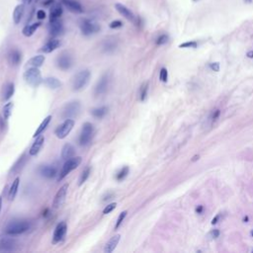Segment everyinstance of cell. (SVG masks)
<instances>
[{
  "instance_id": "obj_1",
  "label": "cell",
  "mask_w": 253,
  "mask_h": 253,
  "mask_svg": "<svg viewBox=\"0 0 253 253\" xmlns=\"http://www.w3.org/2000/svg\"><path fill=\"white\" fill-rule=\"evenodd\" d=\"M30 229V224L26 220H16L10 223L6 227L5 232L8 235H19Z\"/></svg>"
},
{
  "instance_id": "obj_2",
  "label": "cell",
  "mask_w": 253,
  "mask_h": 253,
  "mask_svg": "<svg viewBox=\"0 0 253 253\" xmlns=\"http://www.w3.org/2000/svg\"><path fill=\"white\" fill-rule=\"evenodd\" d=\"M82 161V157L81 156H73L71 158H69L67 159L65 164H63V166L61 168V171L59 175V178L58 180L59 181H61L65 177H66L69 173H70L72 170L76 169Z\"/></svg>"
},
{
  "instance_id": "obj_3",
  "label": "cell",
  "mask_w": 253,
  "mask_h": 253,
  "mask_svg": "<svg viewBox=\"0 0 253 253\" xmlns=\"http://www.w3.org/2000/svg\"><path fill=\"white\" fill-rule=\"evenodd\" d=\"M24 79L33 87H38L42 83V74L39 67H31L24 72Z\"/></svg>"
},
{
  "instance_id": "obj_4",
  "label": "cell",
  "mask_w": 253,
  "mask_h": 253,
  "mask_svg": "<svg viewBox=\"0 0 253 253\" xmlns=\"http://www.w3.org/2000/svg\"><path fill=\"white\" fill-rule=\"evenodd\" d=\"M90 76H91V73L89 70H87V69L79 71L75 75V77L73 79V83H72L73 90L79 91L81 89H83V88H85L90 80Z\"/></svg>"
},
{
  "instance_id": "obj_5",
  "label": "cell",
  "mask_w": 253,
  "mask_h": 253,
  "mask_svg": "<svg viewBox=\"0 0 253 253\" xmlns=\"http://www.w3.org/2000/svg\"><path fill=\"white\" fill-rule=\"evenodd\" d=\"M94 135V126L91 123L86 122L82 126L81 132L79 136V143L80 145H85L89 144L92 141V137Z\"/></svg>"
},
{
  "instance_id": "obj_6",
  "label": "cell",
  "mask_w": 253,
  "mask_h": 253,
  "mask_svg": "<svg viewBox=\"0 0 253 253\" xmlns=\"http://www.w3.org/2000/svg\"><path fill=\"white\" fill-rule=\"evenodd\" d=\"M80 112V103L79 101H71L67 103L62 110L61 116L63 119H72L76 117Z\"/></svg>"
},
{
  "instance_id": "obj_7",
  "label": "cell",
  "mask_w": 253,
  "mask_h": 253,
  "mask_svg": "<svg viewBox=\"0 0 253 253\" xmlns=\"http://www.w3.org/2000/svg\"><path fill=\"white\" fill-rule=\"evenodd\" d=\"M73 126H74L73 120L72 119H65V121L61 125H59L54 132L56 137L59 138V140L65 138L69 135V132H71V130L73 129Z\"/></svg>"
},
{
  "instance_id": "obj_8",
  "label": "cell",
  "mask_w": 253,
  "mask_h": 253,
  "mask_svg": "<svg viewBox=\"0 0 253 253\" xmlns=\"http://www.w3.org/2000/svg\"><path fill=\"white\" fill-rule=\"evenodd\" d=\"M80 30H81V33L84 36H90L94 33H97L100 30V27L96 23H94L91 20L83 19V20L80 22Z\"/></svg>"
},
{
  "instance_id": "obj_9",
  "label": "cell",
  "mask_w": 253,
  "mask_h": 253,
  "mask_svg": "<svg viewBox=\"0 0 253 253\" xmlns=\"http://www.w3.org/2000/svg\"><path fill=\"white\" fill-rule=\"evenodd\" d=\"M67 190H68V184L62 185L58 192H56L54 201H53V208L54 209H59L63 205L66 198V194H67Z\"/></svg>"
},
{
  "instance_id": "obj_10",
  "label": "cell",
  "mask_w": 253,
  "mask_h": 253,
  "mask_svg": "<svg viewBox=\"0 0 253 253\" xmlns=\"http://www.w3.org/2000/svg\"><path fill=\"white\" fill-rule=\"evenodd\" d=\"M109 83H110V75L108 73H105L103 76L99 79L96 86H95V89H94L95 95H96V96H100V95L104 94L107 91V89H108Z\"/></svg>"
},
{
  "instance_id": "obj_11",
  "label": "cell",
  "mask_w": 253,
  "mask_h": 253,
  "mask_svg": "<svg viewBox=\"0 0 253 253\" xmlns=\"http://www.w3.org/2000/svg\"><path fill=\"white\" fill-rule=\"evenodd\" d=\"M67 230V225L65 221H61L58 225H56L55 230L54 231V236H53V244H56L59 241H61L62 238L65 237V233Z\"/></svg>"
},
{
  "instance_id": "obj_12",
  "label": "cell",
  "mask_w": 253,
  "mask_h": 253,
  "mask_svg": "<svg viewBox=\"0 0 253 253\" xmlns=\"http://www.w3.org/2000/svg\"><path fill=\"white\" fill-rule=\"evenodd\" d=\"M115 8L117 9V11L119 12L120 14L126 19V20H129V21L135 23V24H137V19L135 16V14L132 13V12L128 7H126L125 5H123L121 3H116L115 4Z\"/></svg>"
},
{
  "instance_id": "obj_13",
  "label": "cell",
  "mask_w": 253,
  "mask_h": 253,
  "mask_svg": "<svg viewBox=\"0 0 253 253\" xmlns=\"http://www.w3.org/2000/svg\"><path fill=\"white\" fill-rule=\"evenodd\" d=\"M56 65L61 70H67L72 65V58L68 54H61L56 59Z\"/></svg>"
},
{
  "instance_id": "obj_14",
  "label": "cell",
  "mask_w": 253,
  "mask_h": 253,
  "mask_svg": "<svg viewBox=\"0 0 253 253\" xmlns=\"http://www.w3.org/2000/svg\"><path fill=\"white\" fill-rule=\"evenodd\" d=\"M17 246V241L14 238L4 237L0 240V251L10 252L14 251Z\"/></svg>"
},
{
  "instance_id": "obj_15",
  "label": "cell",
  "mask_w": 253,
  "mask_h": 253,
  "mask_svg": "<svg viewBox=\"0 0 253 253\" xmlns=\"http://www.w3.org/2000/svg\"><path fill=\"white\" fill-rule=\"evenodd\" d=\"M61 3L72 13L80 14L83 12V8H82L81 4L76 0H61Z\"/></svg>"
},
{
  "instance_id": "obj_16",
  "label": "cell",
  "mask_w": 253,
  "mask_h": 253,
  "mask_svg": "<svg viewBox=\"0 0 253 253\" xmlns=\"http://www.w3.org/2000/svg\"><path fill=\"white\" fill-rule=\"evenodd\" d=\"M63 33V25L59 19L49 21V34L53 37H58Z\"/></svg>"
},
{
  "instance_id": "obj_17",
  "label": "cell",
  "mask_w": 253,
  "mask_h": 253,
  "mask_svg": "<svg viewBox=\"0 0 253 253\" xmlns=\"http://www.w3.org/2000/svg\"><path fill=\"white\" fill-rule=\"evenodd\" d=\"M44 142H45V137L44 136H39V137H37L36 138V141L35 142L32 144V147L29 150V154L31 156H35L37 155L38 153L40 152V150L43 147V144Z\"/></svg>"
},
{
  "instance_id": "obj_18",
  "label": "cell",
  "mask_w": 253,
  "mask_h": 253,
  "mask_svg": "<svg viewBox=\"0 0 253 253\" xmlns=\"http://www.w3.org/2000/svg\"><path fill=\"white\" fill-rule=\"evenodd\" d=\"M40 173L46 178H54L58 175V170L54 166L52 165H43L40 168Z\"/></svg>"
},
{
  "instance_id": "obj_19",
  "label": "cell",
  "mask_w": 253,
  "mask_h": 253,
  "mask_svg": "<svg viewBox=\"0 0 253 253\" xmlns=\"http://www.w3.org/2000/svg\"><path fill=\"white\" fill-rule=\"evenodd\" d=\"M60 46V41L58 40V39H52L49 40L45 46H44L42 49H41V52L45 53V54H49L54 52V49H56L58 48H59Z\"/></svg>"
},
{
  "instance_id": "obj_20",
  "label": "cell",
  "mask_w": 253,
  "mask_h": 253,
  "mask_svg": "<svg viewBox=\"0 0 253 253\" xmlns=\"http://www.w3.org/2000/svg\"><path fill=\"white\" fill-rule=\"evenodd\" d=\"M120 239H121V235H116L112 236L109 239V241L106 243L105 248H104V252L105 253H111V252H113L114 250L116 249L117 245H118V243L120 241Z\"/></svg>"
},
{
  "instance_id": "obj_21",
  "label": "cell",
  "mask_w": 253,
  "mask_h": 253,
  "mask_svg": "<svg viewBox=\"0 0 253 253\" xmlns=\"http://www.w3.org/2000/svg\"><path fill=\"white\" fill-rule=\"evenodd\" d=\"M75 154V148L71 143H65L61 149V158L63 160H67L73 157Z\"/></svg>"
},
{
  "instance_id": "obj_22",
  "label": "cell",
  "mask_w": 253,
  "mask_h": 253,
  "mask_svg": "<svg viewBox=\"0 0 253 253\" xmlns=\"http://www.w3.org/2000/svg\"><path fill=\"white\" fill-rule=\"evenodd\" d=\"M45 55H42V54H39V55H36L34 58H32L28 60L26 66H30V67H40L43 65V63L45 62Z\"/></svg>"
},
{
  "instance_id": "obj_23",
  "label": "cell",
  "mask_w": 253,
  "mask_h": 253,
  "mask_svg": "<svg viewBox=\"0 0 253 253\" xmlns=\"http://www.w3.org/2000/svg\"><path fill=\"white\" fill-rule=\"evenodd\" d=\"M62 7L60 4H54L49 12V21H54L56 19H59L62 15Z\"/></svg>"
},
{
  "instance_id": "obj_24",
  "label": "cell",
  "mask_w": 253,
  "mask_h": 253,
  "mask_svg": "<svg viewBox=\"0 0 253 253\" xmlns=\"http://www.w3.org/2000/svg\"><path fill=\"white\" fill-rule=\"evenodd\" d=\"M24 11H25V5L24 4H19L15 7L14 12H13V20H14V23L16 25H18L21 22L22 17L24 15Z\"/></svg>"
},
{
  "instance_id": "obj_25",
  "label": "cell",
  "mask_w": 253,
  "mask_h": 253,
  "mask_svg": "<svg viewBox=\"0 0 253 253\" xmlns=\"http://www.w3.org/2000/svg\"><path fill=\"white\" fill-rule=\"evenodd\" d=\"M21 53L18 49H12L8 54V60L12 65H18L21 61Z\"/></svg>"
},
{
  "instance_id": "obj_26",
  "label": "cell",
  "mask_w": 253,
  "mask_h": 253,
  "mask_svg": "<svg viewBox=\"0 0 253 253\" xmlns=\"http://www.w3.org/2000/svg\"><path fill=\"white\" fill-rule=\"evenodd\" d=\"M15 92V85L13 83H8L4 87L3 92H2V100L3 101H8Z\"/></svg>"
},
{
  "instance_id": "obj_27",
  "label": "cell",
  "mask_w": 253,
  "mask_h": 253,
  "mask_svg": "<svg viewBox=\"0 0 253 253\" xmlns=\"http://www.w3.org/2000/svg\"><path fill=\"white\" fill-rule=\"evenodd\" d=\"M40 26H41V23L40 22L34 23V24H32V25H27V26H25V28L23 29L22 33H23V35L25 37H31L38 30V28H39Z\"/></svg>"
},
{
  "instance_id": "obj_28",
  "label": "cell",
  "mask_w": 253,
  "mask_h": 253,
  "mask_svg": "<svg viewBox=\"0 0 253 253\" xmlns=\"http://www.w3.org/2000/svg\"><path fill=\"white\" fill-rule=\"evenodd\" d=\"M50 121H52V116H48L47 118L44 119V121L41 123V125L39 126V128L37 129V131L35 132V134H34V137H39L41 136L44 132H45V130L47 129V126H49V124L50 123Z\"/></svg>"
},
{
  "instance_id": "obj_29",
  "label": "cell",
  "mask_w": 253,
  "mask_h": 253,
  "mask_svg": "<svg viewBox=\"0 0 253 253\" xmlns=\"http://www.w3.org/2000/svg\"><path fill=\"white\" fill-rule=\"evenodd\" d=\"M19 184H20V178L17 177V178L13 181V183H12V185L10 187V190H9V193H8V198H9L10 201H13L15 199L16 195H17V192H18Z\"/></svg>"
},
{
  "instance_id": "obj_30",
  "label": "cell",
  "mask_w": 253,
  "mask_h": 253,
  "mask_svg": "<svg viewBox=\"0 0 253 253\" xmlns=\"http://www.w3.org/2000/svg\"><path fill=\"white\" fill-rule=\"evenodd\" d=\"M44 82L50 89H58L61 86V82L55 77H47L44 80Z\"/></svg>"
},
{
  "instance_id": "obj_31",
  "label": "cell",
  "mask_w": 253,
  "mask_h": 253,
  "mask_svg": "<svg viewBox=\"0 0 253 253\" xmlns=\"http://www.w3.org/2000/svg\"><path fill=\"white\" fill-rule=\"evenodd\" d=\"M107 112H108V108H107V107H105V106H103V107H99V108L93 109L91 113H92V115L95 118L101 119V118H103L106 115Z\"/></svg>"
},
{
  "instance_id": "obj_32",
  "label": "cell",
  "mask_w": 253,
  "mask_h": 253,
  "mask_svg": "<svg viewBox=\"0 0 253 253\" xmlns=\"http://www.w3.org/2000/svg\"><path fill=\"white\" fill-rule=\"evenodd\" d=\"M12 110H13V103H12V102H8L7 104L4 105L3 111H2L4 120H6V121H7V120H9L11 114H12Z\"/></svg>"
},
{
  "instance_id": "obj_33",
  "label": "cell",
  "mask_w": 253,
  "mask_h": 253,
  "mask_svg": "<svg viewBox=\"0 0 253 253\" xmlns=\"http://www.w3.org/2000/svg\"><path fill=\"white\" fill-rule=\"evenodd\" d=\"M90 171H91L90 167H86L83 171H82L80 177H79V181H78V185L79 186L83 185L85 183V181L88 179V177H89V175H90Z\"/></svg>"
},
{
  "instance_id": "obj_34",
  "label": "cell",
  "mask_w": 253,
  "mask_h": 253,
  "mask_svg": "<svg viewBox=\"0 0 253 253\" xmlns=\"http://www.w3.org/2000/svg\"><path fill=\"white\" fill-rule=\"evenodd\" d=\"M129 167L128 166H125V167H123L121 170H120V171L118 172V174L116 175V178H117V180H119V181H122V180H124L126 176H128V174H129Z\"/></svg>"
},
{
  "instance_id": "obj_35",
  "label": "cell",
  "mask_w": 253,
  "mask_h": 253,
  "mask_svg": "<svg viewBox=\"0 0 253 253\" xmlns=\"http://www.w3.org/2000/svg\"><path fill=\"white\" fill-rule=\"evenodd\" d=\"M147 92H148V83L142 84V86L141 87V90H140V98H141V101H144L147 99Z\"/></svg>"
},
{
  "instance_id": "obj_36",
  "label": "cell",
  "mask_w": 253,
  "mask_h": 253,
  "mask_svg": "<svg viewBox=\"0 0 253 253\" xmlns=\"http://www.w3.org/2000/svg\"><path fill=\"white\" fill-rule=\"evenodd\" d=\"M126 214H128V212H126V211H124V212H122L121 214H119V218H118L117 223H116V225H115V230H118L119 227H120V225H121L123 224V221H124L125 218L126 217Z\"/></svg>"
},
{
  "instance_id": "obj_37",
  "label": "cell",
  "mask_w": 253,
  "mask_h": 253,
  "mask_svg": "<svg viewBox=\"0 0 253 253\" xmlns=\"http://www.w3.org/2000/svg\"><path fill=\"white\" fill-rule=\"evenodd\" d=\"M116 207H117V203H111V204H109V205H107V206L105 207V209L103 210V214H110L111 212H113L114 210H115Z\"/></svg>"
},
{
  "instance_id": "obj_38",
  "label": "cell",
  "mask_w": 253,
  "mask_h": 253,
  "mask_svg": "<svg viewBox=\"0 0 253 253\" xmlns=\"http://www.w3.org/2000/svg\"><path fill=\"white\" fill-rule=\"evenodd\" d=\"M167 42H168V36L167 35H161L157 38L156 45L161 46V45H164V44H166Z\"/></svg>"
},
{
  "instance_id": "obj_39",
  "label": "cell",
  "mask_w": 253,
  "mask_h": 253,
  "mask_svg": "<svg viewBox=\"0 0 253 253\" xmlns=\"http://www.w3.org/2000/svg\"><path fill=\"white\" fill-rule=\"evenodd\" d=\"M167 78H168L167 69L163 67V68H161L160 73H159V79H160L162 82H166V81H167Z\"/></svg>"
},
{
  "instance_id": "obj_40",
  "label": "cell",
  "mask_w": 253,
  "mask_h": 253,
  "mask_svg": "<svg viewBox=\"0 0 253 253\" xmlns=\"http://www.w3.org/2000/svg\"><path fill=\"white\" fill-rule=\"evenodd\" d=\"M198 44L196 42H186V43H183L181 45H179V48H197Z\"/></svg>"
},
{
  "instance_id": "obj_41",
  "label": "cell",
  "mask_w": 253,
  "mask_h": 253,
  "mask_svg": "<svg viewBox=\"0 0 253 253\" xmlns=\"http://www.w3.org/2000/svg\"><path fill=\"white\" fill-rule=\"evenodd\" d=\"M123 26V22L120 20H115L110 23V28L111 29H119Z\"/></svg>"
},
{
  "instance_id": "obj_42",
  "label": "cell",
  "mask_w": 253,
  "mask_h": 253,
  "mask_svg": "<svg viewBox=\"0 0 253 253\" xmlns=\"http://www.w3.org/2000/svg\"><path fill=\"white\" fill-rule=\"evenodd\" d=\"M37 18L39 19V20H44V19L46 18V12L44 10H39L37 12Z\"/></svg>"
},
{
  "instance_id": "obj_43",
  "label": "cell",
  "mask_w": 253,
  "mask_h": 253,
  "mask_svg": "<svg viewBox=\"0 0 253 253\" xmlns=\"http://www.w3.org/2000/svg\"><path fill=\"white\" fill-rule=\"evenodd\" d=\"M116 45L114 43H110V42H107L106 43V45H105V49L107 50H113L114 49H115Z\"/></svg>"
},
{
  "instance_id": "obj_44",
  "label": "cell",
  "mask_w": 253,
  "mask_h": 253,
  "mask_svg": "<svg viewBox=\"0 0 253 253\" xmlns=\"http://www.w3.org/2000/svg\"><path fill=\"white\" fill-rule=\"evenodd\" d=\"M210 67L213 69L214 71H219V62H214V63H211L210 65Z\"/></svg>"
},
{
  "instance_id": "obj_45",
  "label": "cell",
  "mask_w": 253,
  "mask_h": 253,
  "mask_svg": "<svg viewBox=\"0 0 253 253\" xmlns=\"http://www.w3.org/2000/svg\"><path fill=\"white\" fill-rule=\"evenodd\" d=\"M220 115V111L219 110H216V111H214L213 113V116H212V119H213V121H217V120L219 119Z\"/></svg>"
},
{
  "instance_id": "obj_46",
  "label": "cell",
  "mask_w": 253,
  "mask_h": 253,
  "mask_svg": "<svg viewBox=\"0 0 253 253\" xmlns=\"http://www.w3.org/2000/svg\"><path fill=\"white\" fill-rule=\"evenodd\" d=\"M211 235H212V236H213L214 238H218V237L219 236V230H214L211 232Z\"/></svg>"
},
{
  "instance_id": "obj_47",
  "label": "cell",
  "mask_w": 253,
  "mask_h": 253,
  "mask_svg": "<svg viewBox=\"0 0 253 253\" xmlns=\"http://www.w3.org/2000/svg\"><path fill=\"white\" fill-rule=\"evenodd\" d=\"M54 2V0H45V1L43 2V5L44 6H49V5H52Z\"/></svg>"
},
{
  "instance_id": "obj_48",
  "label": "cell",
  "mask_w": 253,
  "mask_h": 253,
  "mask_svg": "<svg viewBox=\"0 0 253 253\" xmlns=\"http://www.w3.org/2000/svg\"><path fill=\"white\" fill-rule=\"evenodd\" d=\"M204 211V207L203 206H198L197 208H196V213L197 214H202Z\"/></svg>"
},
{
  "instance_id": "obj_49",
  "label": "cell",
  "mask_w": 253,
  "mask_h": 253,
  "mask_svg": "<svg viewBox=\"0 0 253 253\" xmlns=\"http://www.w3.org/2000/svg\"><path fill=\"white\" fill-rule=\"evenodd\" d=\"M219 219V216L218 214V216H216V217H214V218L213 219V220H212V225H216V224L218 223Z\"/></svg>"
},
{
  "instance_id": "obj_50",
  "label": "cell",
  "mask_w": 253,
  "mask_h": 253,
  "mask_svg": "<svg viewBox=\"0 0 253 253\" xmlns=\"http://www.w3.org/2000/svg\"><path fill=\"white\" fill-rule=\"evenodd\" d=\"M199 158H200V156L196 154V155H194V156H193V158H192L191 160H192V162H195V161H197V160L199 159Z\"/></svg>"
},
{
  "instance_id": "obj_51",
  "label": "cell",
  "mask_w": 253,
  "mask_h": 253,
  "mask_svg": "<svg viewBox=\"0 0 253 253\" xmlns=\"http://www.w3.org/2000/svg\"><path fill=\"white\" fill-rule=\"evenodd\" d=\"M247 58H249V59H252L253 58V50H249V52L247 53Z\"/></svg>"
},
{
  "instance_id": "obj_52",
  "label": "cell",
  "mask_w": 253,
  "mask_h": 253,
  "mask_svg": "<svg viewBox=\"0 0 253 253\" xmlns=\"http://www.w3.org/2000/svg\"><path fill=\"white\" fill-rule=\"evenodd\" d=\"M23 2H24L25 4H30V3L32 2V0H23Z\"/></svg>"
},
{
  "instance_id": "obj_53",
  "label": "cell",
  "mask_w": 253,
  "mask_h": 253,
  "mask_svg": "<svg viewBox=\"0 0 253 253\" xmlns=\"http://www.w3.org/2000/svg\"><path fill=\"white\" fill-rule=\"evenodd\" d=\"M2 209V197H0V212H1Z\"/></svg>"
},
{
  "instance_id": "obj_54",
  "label": "cell",
  "mask_w": 253,
  "mask_h": 253,
  "mask_svg": "<svg viewBox=\"0 0 253 253\" xmlns=\"http://www.w3.org/2000/svg\"><path fill=\"white\" fill-rule=\"evenodd\" d=\"M243 221H244V223H247V221H248V217L247 216L243 218Z\"/></svg>"
},
{
  "instance_id": "obj_55",
  "label": "cell",
  "mask_w": 253,
  "mask_h": 253,
  "mask_svg": "<svg viewBox=\"0 0 253 253\" xmlns=\"http://www.w3.org/2000/svg\"><path fill=\"white\" fill-rule=\"evenodd\" d=\"M252 1V0H245V2H248V3H250Z\"/></svg>"
},
{
  "instance_id": "obj_56",
  "label": "cell",
  "mask_w": 253,
  "mask_h": 253,
  "mask_svg": "<svg viewBox=\"0 0 253 253\" xmlns=\"http://www.w3.org/2000/svg\"><path fill=\"white\" fill-rule=\"evenodd\" d=\"M250 233H251V235H252V236H253V230H251V232H250Z\"/></svg>"
},
{
  "instance_id": "obj_57",
  "label": "cell",
  "mask_w": 253,
  "mask_h": 253,
  "mask_svg": "<svg viewBox=\"0 0 253 253\" xmlns=\"http://www.w3.org/2000/svg\"><path fill=\"white\" fill-rule=\"evenodd\" d=\"M194 1H196V0H194Z\"/></svg>"
},
{
  "instance_id": "obj_58",
  "label": "cell",
  "mask_w": 253,
  "mask_h": 253,
  "mask_svg": "<svg viewBox=\"0 0 253 253\" xmlns=\"http://www.w3.org/2000/svg\"><path fill=\"white\" fill-rule=\"evenodd\" d=\"M252 251H253V250H252Z\"/></svg>"
}]
</instances>
